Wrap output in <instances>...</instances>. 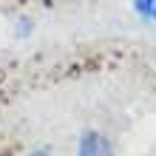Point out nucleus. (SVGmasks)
<instances>
[{
	"mask_svg": "<svg viewBox=\"0 0 156 156\" xmlns=\"http://www.w3.org/2000/svg\"><path fill=\"white\" fill-rule=\"evenodd\" d=\"M74 156H116V151H114V139H111L108 133L97 131V128H88V131L80 133Z\"/></svg>",
	"mask_w": 156,
	"mask_h": 156,
	"instance_id": "f257e3e1",
	"label": "nucleus"
},
{
	"mask_svg": "<svg viewBox=\"0 0 156 156\" xmlns=\"http://www.w3.org/2000/svg\"><path fill=\"white\" fill-rule=\"evenodd\" d=\"M133 14L145 23H156V0H131Z\"/></svg>",
	"mask_w": 156,
	"mask_h": 156,
	"instance_id": "f03ea898",
	"label": "nucleus"
},
{
	"mask_svg": "<svg viewBox=\"0 0 156 156\" xmlns=\"http://www.w3.org/2000/svg\"><path fill=\"white\" fill-rule=\"evenodd\" d=\"M26 156H51V151L43 148V151H31V153H26Z\"/></svg>",
	"mask_w": 156,
	"mask_h": 156,
	"instance_id": "7ed1b4c3",
	"label": "nucleus"
}]
</instances>
